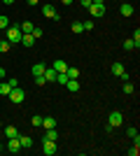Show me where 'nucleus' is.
<instances>
[{"instance_id":"obj_34","label":"nucleus","mask_w":140,"mask_h":156,"mask_svg":"<svg viewBox=\"0 0 140 156\" xmlns=\"http://www.w3.org/2000/svg\"><path fill=\"white\" fill-rule=\"evenodd\" d=\"M33 37H42V28H33V33H31Z\"/></svg>"},{"instance_id":"obj_25","label":"nucleus","mask_w":140,"mask_h":156,"mask_svg":"<svg viewBox=\"0 0 140 156\" xmlns=\"http://www.w3.org/2000/svg\"><path fill=\"white\" fill-rule=\"evenodd\" d=\"M31 124H33L35 128H40V126H42V117H40V114H35V117L31 119Z\"/></svg>"},{"instance_id":"obj_28","label":"nucleus","mask_w":140,"mask_h":156,"mask_svg":"<svg viewBox=\"0 0 140 156\" xmlns=\"http://www.w3.org/2000/svg\"><path fill=\"white\" fill-rule=\"evenodd\" d=\"M35 84H38V86H45V84H47L45 75H35Z\"/></svg>"},{"instance_id":"obj_14","label":"nucleus","mask_w":140,"mask_h":156,"mask_svg":"<svg viewBox=\"0 0 140 156\" xmlns=\"http://www.w3.org/2000/svg\"><path fill=\"white\" fill-rule=\"evenodd\" d=\"M56 75H59V72L54 70V68H45V79L47 82H56Z\"/></svg>"},{"instance_id":"obj_4","label":"nucleus","mask_w":140,"mask_h":156,"mask_svg":"<svg viewBox=\"0 0 140 156\" xmlns=\"http://www.w3.org/2000/svg\"><path fill=\"white\" fill-rule=\"evenodd\" d=\"M107 124L112 126V128H119L124 124V114L121 112H110V119H107Z\"/></svg>"},{"instance_id":"obj_35","label":"nucleus","mask_w":140,"mask_h":156,"mask_svg":"<svg viewBox=\"0 0 140 156\" xmlns=\"http://www.w3.org/2000/svg\"><path fill=\"white\" fill-rule=\"evenodd\" d=\"M126 133H128V137H133V135H138V130H135V126H131V128H128Z\"/></svg>"},{"instance_id":"obj_29","label":"nucleus","mask_w":140,"mask_h":156,"mask_svg":"<svg viewBox=\"0 0 140 156\" xmlns=\"http://www.w3.org/2000/svg\"><path fill=\"white\" fill-rule=\"evenodd\" d=\"M124 49H126V51H133V49H135L133 40H126V42H124Z\"/></svg>"},{"instance_id":"obj_6","label":"nucleus","mask_w":140,"mask_h":156,"mask_svg":"<svg viewBox=\"0 0 140 156\" xmlns=\"http://www.w3.org/2000/svg\"><path fill=\"white\" fill-rule=\"evenodd\" d=\"M112 75H117V77H119V79H124V82L128 79L126 70H124V65H121L119 61H117V63H112Z\"/></svg>"},{"instance_id":"obj_21","label":"nucleus","mask_w":140,"mask_h":156,"mask_svg":"<svg viewBox=\"0 0 140 156\" xmlns=\"http://www.w3.org/2000/svg\"><path fill=\"white\" fill-rule=\"evenodd\" d=\"M66 86H68V91H77V89H80V82H77V79H68Z\"/></svg>"},{"instance_id":"obj_1","label":"nucleus","mask_w":140,"mask_h":156,"mask_svg":"<svg viewBox=\"0 0 140 156\" xmlns=\"http://www.w3.org/2000/svg\"><path fill=\"white\" fill-rule=\"evenodd\" d=\"M21 35H23V33H21L19 26H9V28H7V42H9V44L21 42Z\"/></svg>"},{"instance_id":"obj_18","label":"nucleus","mask_w":140,"mask_h":156,"mask_svg":"<svg viewBox=\"0 0 140 156\" xmlns=\"http://www.w3.org/2000/svg\"><path fill=\"white\" fill-rule=\"evenodd\" d=\"M9 91H12L9 82H0V96H9Z\"/></svg>"},{"instance_id":"obj_12","label":"nucleus","mask_w":140,"mask_h":156,"mask_svg":"<svg viewBox=\"0 0 140 156\" xmlns=\"http://www.w3.org/2000/svg\"><path fill=\"white\" fill-rule=\"evenodd\" d=\"M119 12H121V16H131V14H133V5H131V2H124V5L119 7Z\"/></svg>"},{"instance_id":"obj_8","label":"nucleus","mask_w":140,"mask_h":156,"mask_svg":"<svg viewBox=\"0 0 140 156\" xmlns=\"http://www.w3.org/2000/svg\"><path fill=\"white\" fill-rule=\"evenodd\" d=\"M42 14H45L47 19H54V21L61 19L59 14H56V9H54V5H45V7H42Z\"/></svg>"},{"instance_id":"obj_10","label":"nucleus","mask_w":140,"mask_h":156,"mask_svg":"<svg viewBox=\"0 0 140 156\" xmlns=\"http://www.w3.org/2000/svg\"><path fill=\"white\" fill-rule=\"evenodd\" d=\"M21 44L31 49V47L35 44V37H33V35H31V33H26V35H21Z\"/></svg>"},{"instance_id":"obj_24","label":"nucleus","mask_w":140,"mask_h":156,"mask_svg":"<svg viewBox=\"0 0 140 156\" xmlns=\"http://www.w3.org/2000/svg\"><path fill=\"white\" fill-rule=\"evenodd\" d=\"M56 82H59L61 86H66V82H68V75H66V72H59V75H56Z\"/></svg>"},{"instance_id":"obj_15","label":"nucleus","mask_w":140,"mask_h":156,"mask_svg":"<svg viewBox=\"0 0 140 156\" xmlns=\"http://www.w3.org/2000/svg\"><path fill=\"white\" fill-rule=\"evenodd\" d=\"M42 128H56V119L54 117H42Z\"/></svg>"},{"instance_id":"obj_40","label":"nucleus","mask_w":140,"mask_h":156,"mask_svg":"<svg viewBox=\"0 0 140 156\" xmlns=\"http://www.w3.org/2000/svg\"><path fill=\"white\" fill-rule=\"evenodd\" d=\"M2 2H5V5H12V2H14V0H2Z\"/></svg>"},{"instance_id":"obj_27","label":"nucleus","mask_w":140,"mask_h":156,"mask_svg":"<svg viewBox=\"0 0 140 156\" xmlns=\"http://www.w3.org/2000/svg\"><path fill=\"white\" fill-rule=\"evenodd\" d=\"M131 40H133L135 49H138V47H140V30H138V28H135V33H133V37H131Z\"/></svg>"},{"instance_id":"obj_23","label":"nucleus","mask_w":140,"mask_h":156,"mask_svg":"<svg viewBox=\"0 0 140 156\" xmlns=\"http://www.w3.org/2000/svg\"><path fill=\"white\" fill-rule=\"evenodd\" d=\"M9 49H12V44H9L7 40H0V54H7Z\"/></svg>"},{"instance_id":"obj_3","label":"nucleus","mask_w":140,"mask_h":156,"mask_svg":"<svg viewBox=\"0 0 140 156\" xmlns=\"http://www.w3.org/2000/svg\"><path fill=\"white\" fill-rule=\"evenodd\" d=\"M7 98H9L14 105H21V103H23V98H26V93H23L19 86H16V89H12V91H9V96H7Z\"/></svg>"},{"instance_id":"obj_33","label":"nucleus","mask_w":140,"mask_h":156,"mask_svg":"<svg viewBox=\"0 0 140 156\" xmlns=\"http://www.w3.org/2000/svg\"><path fill=\"white\" fill-rule=\"evenodd\" d=\"M82 26H84V30H93V21H84Z\"/></svg>"},{"instance_id":"obj_38","label":"nucleus","mask_w":140,"mask_h":156,"mask_svg":"<svg viewBox=\"0 0 140 156\" xmlns=\"http://www.w3.org/2000/svg\"><path fill=\"white\" fill-rule=\"evenodd\" d=\"M28 5H38V2H40V0H26Z\"/></svg>"},{"instance_id":"obj_31","label":"nucleus","mask_w":140,"mask_h":156,"mask_svg":"<svg viewBox=\"0 0 140 156\" xmlns=\"http://www.w3.org/2000/svg\"><path fill=\"white\" fill-rule=\"evenodd\" d=\"M7 82H9V86H12V89H16V86H19V79H16V77H9Z\"/></svg>"},{"instance_id":"obj_7","label":"nucleus","mask_w":140,"mask_h":156,"mask_svg":"<svg viewBox=\"0 0 140 156\" xmlns=\"http://www.w3.org/2000/svg\"><path fill=\"white\" fill-rule=\"evenodd\" d=\"M7 151H12V154L21 151V142H19V137H7Z\"/></svg>"},{"instance_id":"obj_20","label":"nucleus","mask_w":140,"mask_h":156,"mask_svg":"<svg viewBox=\"0 0 140 156\" xmlns=\"http://www.w3.org/2000/svg\"><path fill=\"white\" fill-rule=\"evenodd\" d=\"M66 75H68V79H77V77H80V70H77V68H70V65H68Z\"/></svg>"},{"instance_id":"obj_41","label":"nucleus","mask_w":140,"mask_h":156,"mask_svg":"<svg viewBox=\"0 0 140 156\" xmlns=\"http://www.w3.org/2000/svg\"><path fill=\"white\" fill-rule=\"evenodd\" d=\"M91 2H105V0H91Z\"/></svg>"},{"instance_id":"obj_26","label":"nucleus","mask_w":140,"mask_h":156,"mask_svg":"<svg viewBox=\"0 0 140 156\" xmlns=\"http://www.w3.org/2000/svg\"><path fill=\"white\" fill-rule=\"evenodd\" d=\"M73 33H84V26H82V21H75V23H73Z\"/></svg>"},{"instance_id":"obj_16","label":"nucleus","mask_w":140,"mask_h":156,"mask_svg":"<svg viewBox=\"0 0 140 156\" xmlns=\"http://www.w3.org/2000/svg\"><path fill=\"white\" fill-rule=\"evenodd\" d=\"M5 137H19V128H16V126H7L5 128Z\"/></svg>"},{"instance_id":"obj_2","label":"nucleus","mask_w":140,"mask_h":156,"mask_svg":"<svg viewBox=\"0 0 140 156\" xmlns=\"http://www.w3.org/2000/svg\"><path fill=\"white\" fill-rule=\"evenodd\" d=\"M87 9H89V14H91L93 19H98V16H105V5H103V2H91Z\"/></svg>"},{"instance_id":"obj_30","label":"nucleus","mask_w":140,"mask_h":156,"mask_svg":"<svg viewBox=\"0 0 140 156\" xmlns=\"http://www.w3.org/2000/svg\"><path fill=\"white\" fill-rule=\"evenodd\" d=\"M124 93H133V84H131V82H124Z\"/></svg>"},{"instance_id":"obj_13","label":"nucleus","mask_w":140,"mask_h":156,"mask_svg":"<svg viewBox=\"0 0 140 156\" xmlns=\"http://www.w3.org/2000/svg\"><path fill=\"white\" fill-rule=\"evenodd\" d=\"M52 68H54L56 72H66V70H68V63L59 58V61H54V65H52Z\"/></svg>"},{"instance_id":"obj_9","label":"nucleus","mask_w":140,"mask_h":156,"mask_svg":"<svg viewBox=\"0 0 140 156\" xmlns=\"http://www.w3.org/2000/svg\"><path fill=\"white\" fill-rule=\"evenodd\" d=\"M19 142H21V149H31V147H33V137L21 135V133H19Z\"/></svg>"},{"instance_id":"obj_22","label":"nucleus","mask_w":140,"mask_h":156,"mask_svg":"<svg viewBox=\"0 0 140 156\" xmlns=\"http://www.w3.org/2000/svg\"><path fill=\"white\" fill-rule=\"evenodd\" d=\"M45 68H47L45 63H35L33 65V75H45Z\"/></svg>"},{"instance_id":"obj_36","label":"nucleus","mask_w":140,"mask_h":156,"mask_svg":"<svg viewBox=\"0 0 140 156\" xmlns=\"http://www.w3.org/2000/svg\"><path fill=\"white\" fill-rule=\"evenodd\" d=\"M80 5L82 7H89V5H91V0H80Z\"/></svg>"},{"instance_id":"obj_37","label":"nucleus","mask_w":140,"mask_h":156,"mask_svg":"<svg viewBox=\"0 0 140 156\" xmlns=\"http://www.w3.org/2000/svg\"><path fill=\"white\" fill-rule=\"evenodd\" d=\"M0 79H5V68L0 65Z\"/></svg>"},{"instance_id":"obj_42","label":"nucleus","mask_w":140,"mask_h":156,"mask_svg":"<svg viewBox=\"0 0 140 156\" xmlns=\"http://www.w3.org/2000/svg\"><path fill=\"white\" fill-rule=\"evenodd\" d=\"M0 140H2V137H0Z\"/></svg>"},{"instance_id":"obj_5","label":"nucleus","mask_w":140,"mask_h":156,"mask_svg":"<svg viewBox=\"0 0 140 156\" xmlns=\"http://www.w3.org/2000/svg\"><path fill=\"white\" fill-rule=\"evenodd\" d=\"M56 149H59V147H56L54 140H45V137H42V151H45L47 156H54V154H56Z\"/></svg>"},{"instance_id":"obj_32","label":"nucleus","mask_w":140,"mask_h":156,"mask_svg":"<svg viewBox=\"0 0 140 156\" xmlns=\"http://www.w3.org/2000/svg\"><path fill=\"white\" fill-rule=\"evenodd\" d=\"M138 151H140V147H135V144H133V147L128 149V156H138Z\"/></svg>"},{"instance_id":"obj_17","label":"nucleus","mask_w":140,"mask_h":156,"mask_svg":"<svg viewBox=\"0 0 140 156\" xmlns=\"http://www.w3.org/2000/svg\"><path fill=\"white\" fill-rule=\"evenodd\" d=\"M19 28H21V33H23V35H26V33H33V23H31V21H23V23H19Z\"/></svg>"},{"instance_id":"obj_19","label":"nucleus","mask_w":140,"mask_h":156,"mask_svg":"<svg viewBox=\"0 0 140 156\" xmlns=\"http://www.w3.org/2000/svg\"><path fill=\"white\" fill-rule=\"evenodd\" d=\"M9 26H12V23H9V16H5V14H0V30H7Z\"/></svg>"},{"instance_id":"obj_11","label":"nucleus","mask_w":140,"mask_h":156,"mask_svg":"<svg viewBox=\"0 0 140 156\" xmlns=\"http://www.w3.org/2000/svg\"><path fill=\"white\" fill-rule=\"evenodd\" d=\"M45 140H54V142H59V130H56V128H47Z\"/></svg>"},{"instance_id":"obj_39","label":"nucleus","mask_w":140,"mask_h":156,"mask_svg":"<svg viewBox=\"0 0 140 156\" xmlns=\"http://www.w3.org/2000/svg\"><path fill=\"white\" fill-rule=\"evenodd\" d=\"M61 2H63V5H73V0H61Z\"/></svg>"}]
</instances>
